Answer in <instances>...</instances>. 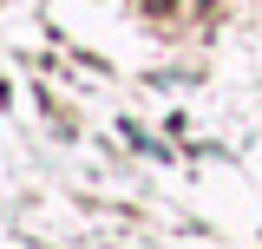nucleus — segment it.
<instances>
[{"label": "nucleus", "mask_w": 262, "mask_h": 249, "mask_svg": "<svg viewBox=\"0 0 262 249\" xmlns=\"http://www.w3.org/2000/svg\"><path fill=\"white\" fill-rule=\"evenodd\" d=\"M144 7H170V0H144Z\"/></svg>", "instance_id": "f257e3e1"}]
</instances>
